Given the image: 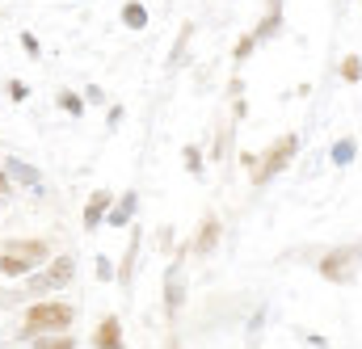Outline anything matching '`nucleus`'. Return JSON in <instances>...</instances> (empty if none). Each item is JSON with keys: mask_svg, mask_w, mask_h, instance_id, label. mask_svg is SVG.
I'll list each match as a JSON object with an SVG mask.
<instances>
[{"mask_svg": "<svg viewBox=\"0 0 362 349\" xmlns=\"http://www.w3.org/2000/svg\"><path fill=\"white\" fill-rule=\"evenodd\" d=\"M59 105H64L72 118H81V114H85V101H81L76 93H59Z\"/></svg>", "mask_w": 362, "mask_h": 349, "instance_id": "nucleus-18", "label": "nucleus"}, {"mask_svg": "<svg viewBox=\"0 0 362 349\" xmlns=\"http://www.w3.org/2000/svg\"><path fill=\"white\" fill-rule=\"evenodd\" d=\"M72 320H76L72 303H64V299H34L21 312V341H30L38 333H68Z\"/></svg>", "mask_w": 362, "mask_h": 349, "instance_id": "nucleus-1", "label": "nucleus"}, {"mask_svg": "<svg viewBox=\"0 0 362 349\" xmlns=\"http://www.w3.org/2000/svg\"><path fill=\"white\" fill-rule=\"evenodd\" d=\"M72 278H76V257H55V261L38 265L34 273H25V295L51 299V290H64Z\"/></svg>", "mask_w": 362, "mask_h": 349, "instance_id": "nucleus-3", "label": "nucleus"}, {"mask_svg": "<svg viewBox=\"0 0 362 349\" xmlns=\"http://www.w3.org/2000/svg\"><path fill=\"white\" fill-rule=\"evenodd\" d=\"M30 345L34 349H76V337L72 333H38V337H30Z\"/></svg>", "mask_w": 362, "mask_h": 349, "instance_id": "nucleus-11", "label": "nucleus"}, {"mask_svg": "<svg viewBox=\"0 0 362 349\" xmlns=\"http://www.w3.org/2000/svg\"><path fill=\"white\" fill-rule=\"evenodd\" d=\"M358 269H362V244H341V249H333V253L320 261V273H325L329 282H337V286L354 282Z\"/></svg>", "mask_w": 362, "mask_h": 349, "instance_id": "nucleus-5", "label": "nucleus"}, {"mask_svg": "<svg viewBox=\"0 0 362 349\" xmlns=\"http://www.w3.org/2000/svg\"><path fill=\"white\" fill-rule=\"evenodd\" d=\"M105 118H110V126H118V122H122V105H110V114H105Z\"/></svg>", "mask_w": 362, "mask_h": 349, "instance_id": "nucleus-25", "label": "nucleus"}, {"mask_svg": "<svg viewBox=\"0 0 362 349\" xmlns=\"http://www.w3.org/2000/svg\"><path fill=\"white\" fill-rule=\"evenodd\" d=\"M135 253H139V232H131V249H127L122 269H118V282H122V286H127V282H131V273H135Z\"/></svg>", "mask_w": 362, "mask_h": 349, "instance_id": "nucleus-14", "label": "nucleus"}, {"mask_svg": "<svg viewBox=\"0 0 362 349\" xmlns=\"http://www.w3.org/2000/svg\"><path fill=\"white\" fill-rule=\"evenodd\" d=\"M135 206H139V194H135V189H131V194H122V202H114V206H110V211H105V223H110V227H118V232H122V227H127V223H131V215H135Z\"/></svg>", "mask_w": 362, "mask_h": 349, "instance_id": "nucleus-8", "label": "nucleus"}, {"mask_svg": "<svg viewBox=\"0 0 362 349\" xmlns=\"http://www.w3.org/2000/svg\"><path fill=\"white\" fill-rule=\"evenodd\" d=\"M219 219L215 215H202V227H198V240L189 244V253H198V257H206V253H215V244H219Z\"/></svg>", "mask_w": 362, "mask_h": 349, "instance_id": "nucleus-6", "label": "nucleus"}, {"mask_svg": "<svg viewBox=\"0 0 362 349\" xmlns=\"http://www.w3.org/2000/svg\"><path fill=\"white\" fill-rule=\"evenodd\" d=\"M278 30H282V4H270V13H266V21H262V25L253 30V38H257V42H266V38H274Z\"/></svg>", "mask_w": 362, "mask_h": 349, "instance_id": "nucleus-12", "label": "nucleus"}, {"mask_svg": "<svg viewBox=\"0 0 362 349\" xmlns=\"http://www.w3.org/2000/svg\"><path fill=\"white\" fill-rule=\"evenodd\" d=\"M110 206H114V194H110V189H97L93 202L85 206V227H89V232L105 223V211H110Z\"/></svg>", "mask_w": 362, "mask_h": 349, "instance_id": "nucleus-9", "label": "nucleus"}, {"mask_svg": "<svg viewBox=\"0 0 362 349\" xmlns=\"http://www.w3.org/2000/svg\"><path fill=\"white\" fill-rule=\"evenodd\" d=\"M21 47H25L30 55H38V38H34V34H21Z\"/></svg>", "mask_w": 362, "mask_h": 349, "instance_id": "nucleus-24", "label": "nucleus"}, {"mask_svg": "<svg viewBox=\"0 0 362 349\" xmlns=\"http://www.w3.org/2000/svg\"><path fill=\"white\" fill-rule=\"evenodd\" d=\"M8 97H13V101H25V97H30V85H25V81H8Z\"/></svg>", "mask_w": 362, "mask_h": 349, "instance_id": "nucleus-22", "label": "nucleus"}, {"mask_svg": "<svg viewBox=\"0 0 362 349\" xmlns=\"http://www.w3.org/2000/svg\"><path fill=\"white\" fill-rule=\"evenodd\" d=\"M0 194H13V177L8 173H0Z\"/></svg>", "mask_w": 362, "mask_h": 349, "instance_id": "nucleus-26", "label": "nucleus"}, {"mask_svg": "<svg viewBox=\"0 0 362 349\" xmlns=\"http://www.w3.org/2000/svg\"><path fill=\"white\" fill-rule=\"evenodd\" d=\"M350 160H354V139H337V143H333V165L346 169Z\"/></svg>", "mask_w": 362, "mask_h": 349, "instance_id": "nucleus-15", "label": "nucleus"}, {"mask_svg": "<svg viewBox=\"0 0 362 349\" xmlns=\"http://www.w3.org/2000/svg\"><path fill=\"white\" fill-rule=\"evenodd\" d=\"M253 51H257V38H253V34H245V38L236 42V51H232V59H236V64H245Z\"/></svg>", "mask_w": 362, "mask_h": 349, "instance_id": "nucleus-16", "label": "nucleus"}, {"mask_svg": "<svg viewBox=\"0 0 362 349\" xmlns=\"http://www.w3.org/2000/svg\"><path fill=\"white\" fill-rule=\"evenodd\" d=\"M93 349H127L122 345V324H118V316H105V320H101V329L93 333Z\"/></svg>", "mask_w": 362, "mask_h": 349, "instance_id": "nucleus-7", "label": "nucleus"}, {"mask_svg": "<svg viewBox=\"0 0 362 349\" xmlns=\"http://www.w3.org/2000/svg\"><path fill=\"white\" fill-rule=\"evenodd\" d=\"M181 299H185V286H181V261H177L169 269V282H165V307H169V316L181 312Z\"/></svg>", "mask_w": 362, "mask_h": 349, "instance_id": "nucleus-10", "label": "nucleus"}, {"mask_svg": "<svg viewBox=\"0 0 362 349\" xmlns=\"http://www.w3.org/2000/svg\"><path fill=\"white\" fill-rule=\"evenodd\" d=\"M47 257H51V244L47 240H8L0 249V273L4 278H25L38 265H47Z\"/></svg>", "mask_w": 362, "mask_h": 349, "instance_id": "nucleus-2", "label": "nucleus"}, {"mask_svg": "<svg viewBox=\"0 0 362 349\" xmlns=\"http://www.w3.org/2000/svg\"><path fill=\"white\" fill-rule=\"evenodd\" d=\"M97 278H114V265H110V257H101V261H97Z\"/></svg>", "mask_w": 362, "mask_h": 349, "instance_id": "nucleus-23", "label": "nucleus"}, {"mask_svg": "<svg viewBox=\"0 0 362 349\" xmlns=\"http://www.w3.org/2000/svg\"><path fill=\"white\" fill-rule=\"evenodd\" d=\"M341 81H350V85L362 81V59H358V55H350V59L341 64Z\"/></svg>", "mask_w": 362, "mask_h": 349, "instance_id": "nucleus-17", "label": "nucleus"}, {"mask_svg": "<svg viewBox=\"0 0 362 349\" xmlns=\"http://www.w3.org/2000/svg\"><path fill=\"white\" fill-rule=\"evenodd\" d=\"M122 25H127V30H144V25H148V8H144L139 0L122 4Z\"/></svg>", "mask_w": 362, "mask_h": 349, "instance_id": "nucleus-13", "label": "nucleus"}, {"mask_svg": "<svg viewBox=\"0 0 362 349\" xmlns=\"http://www.w3.org/2000/svg\"><path fill=\"white\" fill-rule=\"evenodd\" d=\"M185 169L189 173H202V152L198 148H185Z\"/></svg>", "mask_w": 362, "mask_h": 349, "instance_id": "nucleus-21", "label": "nucleus"}, {"mask_svg": "<svg viewBox=\"0 0 362 349\" xmlns=\"http://www.w3.org/2000/svg\"><path fill=\"white\" fill-rule=\"evenodd\" d=\"M8 177H21V181L38 185V173H34V169H25V165H17V160H8Z\"/></svg>", "mask_w": 362, "mask_h": 349, "instance_id": "nucleus-20", "label": "nucleus"}, {"mask_svg": "<svg viewBox=\"0 0 362 349\" xmlns=\"http://www.w3.org/2000/svg\"><path fill=\"white\" fill-rule=\"evenodd\" d=\"M295 152H299V135H295V131H291V135H278L270 148H266L262 165H253V185H270L274 177L295 160Z\"/></svg>", "mask_w": 362, "mask_h": 349, "instance_id": "nucleus-4", "label": "nucleus"}, {"mask_svg": "<svg viewBox=\"0 0 362 349\" xmlns=\"http://www.w3.org/2000/svg\"><path fill=\"white\" fill-rule=\"evenodd\" d=\"M189 34H194V25H181L177 42H173V55H169V64H173V68L181 64V51H185V42H189Z\"/></svg>", "mask_w": 362, "mask_h": 349, "instance_id": "nucleus-19", "label": "nucleus"}]
</instances>
